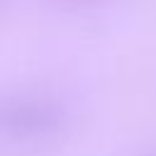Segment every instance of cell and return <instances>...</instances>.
Here are the masks:
<instances>
[{
  "label": "cell",
  "mask_w": 156,
  "mask_h": 156,
  "mask_svg": "<svg viewBox=\"0 0 156 156\" xmlns=\"http://www.w3.org/2000/svg\"><path fill=\"white\" fill-rule=\"evenodd\" d=\"M61 112L46 102H17L2 112V124L12 134H41L58 124Z\"/></svg>",
  "instance_id": "obj_1"
}]
</instances>
